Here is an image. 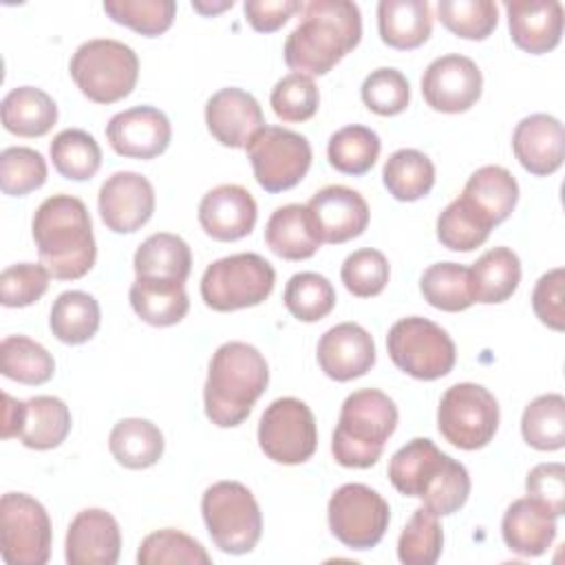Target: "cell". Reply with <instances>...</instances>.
I'll use <instances>...</instances> for the list:
<instances>
[{"instance_id": "38", "label": "cell", "mask_w": 565, "mask_h": 565, "mask_svg": "<svg viewBox=\"0 0 565 565\" xmlns=\"http://www.w3.org/2000/svg\"><path fill=\"white\" fill-rule=\"evenodd\" d=\"M0 371L13 382L38 386L53 377L55 360L40 342L26 335H7L0 342Z\"/></svg>"}, {"instance_id": "33", "label": "cell", "mask_w": 565, "mask_h": 565, "mask_svg": "<svg viewBox=\"0 0 565 565\" xmlns=\"http://www.w3.org/2000/svg\"><path fill=\"white\" fill-rule=\"evenodd\" d=\"M163 433L148 419L126 417L117 422L108 437L110 455L130 470L154 466L163 455Z\"/></svg>"}, {"instance_id": "54", "label": "cell", "mask_w": 565, "mask_h": 565, "mask_svg": "<svg viewBox=\"0 0 565 565\" xmlns=\"http://www.w3.org/2000/svg\"><path fill=\"white\" fill-rule=\"evenodd\" d=\"M525 490L558 519L565 512V466L558 461L534 466L527 472Z\"/></svg>"}, {"instance_id": "57", "label": "cell", "mask_w": 565, "mask_h": 565, "mask_svg": "<svg viewBox=\"0 0 565 565\" xmlns=\"http://www.w3.org/2000/svg\"><path fill=\"white\" fill-rule=\"evenodd\" d=\"M192 7H194L199 13H203V15H214V13H221V11H225V9H232V7H234V0H223V2H218V4L196 0V2H192Z\"/></svg>"}, {"instance_id": "10", "label": "cell", "mask_w": 565, "mask_h": 565, "mask_svg": "<svg viewBox=\"0 0 565 565\" xmlns=\"http://www.w3.org/2000/svg\"><path fill=\"white\" fill-rule=\"evenodd\" d=\"M437 428L452 446L461 450H479L497 435L499 402L481 384H452L439 399Z\"/></svg>"}, {"instance_id": "8", "label": "cell", "mask_w": 565, "mask_h": 565, "mask_svg": "<svg viewBox=\"0 0 565 565\" xmlns=\"http://www.w3.org/2000/svg\"><path fill=\"white\" fill-rule=\"evenodd\" d=\"M276 271L260 254H232L207 265L201 278V298L214 311L256 307L269 298Z\"/></svg>"}, {"instance_id": "22", "label": "cell", "mask_w": 565, "mask_h": 565, "mask_svg": "<svg viewBox=\"0 0 565 565\" xmlns=\"http://www.w3.org/2000/svg\"><path fill=\"white\" fill-rule=\"evenodd\" d=\"M258 218V207L249 190L236 183H223L203 194L199 203V223L214 241H238L247 236Z\"/></svg>"}, {"instance_id": "28", "label": "cell", "mask_w": 565, "mask_h": 565, "mask_svg": "<svg viewBox=\"0 0 565 565\" xmlns=\"http://www.w3.org/2000/svg\"><path fill=\"white\" fill-rule=\"evenodd\" d=\"M377 31L391 49L422 46L433 31L430 4L426 0H382L377 4Z\"/></svg>"}, {"instance_id": "1", "label": "cell", "mask_w": 565, "mask_h": 565, "mask_svg": "<svg viewBox=\"0 0 565 565\" xmlns=\"http://www.w3.org/2000/svg\"><path fill=\"white\" fill-rule=\"evenodd\" d=\"M360 7L349 0H311L300 9V20L285 42V64L300 75L329 73L360 44Z\"/></svg>"}, {"instance_id": "47", "label": "cell", "mask_w": 565, "mask_h": 565, "mask_svg": "<svg viewBox=\"0 0 565 565\" xmlns=\"http://www.w3.org/2000/svg\"><path fill=\"white\" fill-rule=\"evenodd\" d=\"M46 181L44 157L26 146H11L0 152V188L9 196H24Z\"/></svg>"}, {"instance_id": "2", "label": "cell", "mask_w": 565, "mask_h": 565, "mask_svg": "<svg viewBox=\"0 0 565 565\" xmlns=\"http://www.w3.org/2000/svg\"><path fill=\"white\" fill-rule=\"evenodd\" d=\"M33 241L42 265L57 280L86 276L97 258L90 214L82 199L53 194L33 214Z\"/></svg>"}, {"instance_id": "55", "label": "cell", "mask_w": 565, "mask_h": 565, "mask_svg": "<svg viewBox=\"0 0 565 565\" xmlns=\"http://www.w3.org/2000/svg\"><path fill=\"white\" fill-rule=\"evenodd\" d=\"M300 9H302V2L298 0H247L243 4L247 22L258 33L278 31Z\"/></svg>"}, {"instance_id": "45", "label": "cell", "mask_w": 565, "mask_h": 565, "mask_svg": "<svg viewBox=\"0 0 565 565\" xmlns=\"http://www.w3.org/2000/svg\"><path fill=\"white\" fill-rule=\"evenodd\" d=\"M106 15L146 38H157L172 26L177 4L172 0H106Z\"/></svg>"}, {"instance_id": "36", "label": "cell", "mask_w": 565, "mask_h": 565, "mask_svg": "<svg viewBox=\"0 0 565 565\" xmlns=\"http://www.w3.org/2000/svg\"><path fill=\"white\" fill-rule=\"evenodd\" d=\"M382 181L388 194H393V199L411 203L426 196L433 190L435 166L424 152L415 148H402L386 159Z\"/></svg>"}, {"instance_id": "46", "label": "cell", "mask_w": 565, "mask_h": 565, "mask_svg": "<svg viewBox=\"0 0 565 565\" xmlns=\"http://www.w3.org/2000/svg\"><path fill=\"white\" fill-rule=\"evenodd\" d=\"M441 24L463 40H486L499 22V9L490 0H439Z\"/></svg>"}, {"instance_id": "25", "label": "cell", "mask_w": 565, "mask_h": 565, "mask_svg": "<svg viewBox=\"0 0 565 565\" xmlns=\"http://www.w3.org/2000/svg\"><path fill=\"white\" fill-rule=\"evenodd\" d=\"M459 199L488 227H494L514 212L519 183L503 166H483L468 177Z\"/></svg>"}, {"instance_id": "34", "label": "cell", "mask_w": 565, "mask_h": 565, "mask_svg": "<svg viewBox=\"0 0 565 565\" xmlns=\"http://www.w3.org/2000/svg\"><path fill=\"white\" fill-rule=\"evenodd\" d=\"M71 433V411L53 395H35L24 402L20 441L33 450L57 448Z\"/></svg>"}, {"instance_id": "24", "label": "cell", "mask_w": 565, "mask_h": 565, "mask_svg": "<svg viewBox=\"0 0 565 565\" xmlns=\"http://www.w3.org/2000/svg\"><path fill=\"white\" fill-rule=\"evenodd\" d=\"M512 42L532 55H543L558 46L563 35V4L556 0H512L505 2Z\"/></svg>"}, {"instance_id": "3", "label": "cell", "mask_w": 565, "mask_h": 565, "mask_svg": "<svg viewBox=\"0 0 565 565\" xmlns=\"http://www.w3.org/2000/svg\"><path fill=\"white\" fill-rule=\"evenodd\" d=\"M388 479L397 492L422 499L437 516L457 512L470 494L466 466L441 452L426 437L411 439L391 457Z\"/></svg>"}, {"instance_id": "56", "label": "cell", "mask_w": 565, "mask_h": 565, "mask_svg": "<svg viewBox=\"0 0 565 565\" xmlns=\"http://www.w3.org/2000/svg\"><path fill=\"white\" fill-rule=\"evenodd\" d=\"M4 399V417H2V437H20L24 422V402L13 399L9 393H2Z\"/></svg>"}, {"instance_id": "50", "label": "cell", "mask_w": 565, "mask_h": 565, "mask_svg": "<svg viewBox=\"0 0 565 565\" xmlns=\"http://www.w3.org/2000/svg\"><path fill=\"white\" fill-rule=\"evenodd\" d=\"M269 102L278 119L287 124H296V121H307L318 113L320 93L313 77L289 73L276 82V86L271 88Z\"/></svg>"}, {"instance_id": "27", "label": "cell", "mask_w": 565, "mask_h": 565, "mask_svg": "<svg viewBox=\"0 0 565 565\" xmlns=\"http://www.w3.org/2000/svg\"><path fill=\"white\" fill-rule=\"evenodd\" d=\"M265 243L285 260L311 258L322 245L307 205L300 203L280 205L271 212L265 225Z\"/></svg>"}, {"instance_id": "23", "label": "cell", "mask_w": 565, "mask_h": 565, "mask_svg": "<svg viewBox=\"0 0 565 565\" xmlns=\"http://www.w3.org/2000/svg\"><path fill=\"white\" fill-rule=\"evenodd\" d=\"M512 150L519 163L534 177L554 174L565 157L563 124L547 115L534 113L523 117L512 132Z\"/></svg>"}, {"instance_id": "4", "label": "cell", "mask_w": 565, "mask_h": 565, "mask_svg": "<svg viewBox=\"0 0 565 565\" xmlns=\"http://www.w3.org/2000/svg\"><path fill=\"white\" fill-rule=\"evenodd\" d=\"M267 384L269 366L256 347L236 340L221 344L210 360L203 386L207 419L218 428L243 424Z\"/></svg>"}, {"instance_id": "15", "label": "cell", "mask_w": 565, "mask_h": 565, "mask_svg": "<svg viewBox=\"0 0 565 565\" xmlns=\"http://www.w3.org/2000/svg\"><path fill=\"white\" fill-rule=\"evenodd\" d=\"M483 88L479 66L459 53H448L433 60L422 75V95L433 110L466 113L470 110Z\"/></svg>"}, {"instance_id": "12", "label": "cell", "mask_w": 565, "mask_h": 565, "mask_svg": "<svg viewBox=\"0 0 565 565\" xmlns=\"http://www.w3.org/2000/svg\"><path fill=\"white\" fill-rule=\"evenodd\" d=\"M245 150L258 185L271 194L298 185L311 166L307 137L280 126L260 128Z\"/></svg>"}, {"instance_id": "31", "label": "cell", "mask_w": 565, "mask_h": 565, "mask_svg": "<svg viewBox=\"0 0 565 565\" xmlns=\"http://www.w3.org/2000/svg\"><path fill=\"white\" fill-rule=\"evenodd\" d=\"M2 126L18 137H42L57 121V106L49 93L35 86L11 88L0 106Z\"/></svg>"}, {"instance_id": "41", "label": "cell", "mask_w": 565, "mask_h": 565, "mask_svg": "<svg viewBox=\"0 0 565 565\" xmlns=\"http://www.w3.org/2000/svg\"><path fill=\"white\" fill-rule=\"evenodd\" d=\"M521 433L536 450H561L565 446V397L561 393L534 397L523 411Z\"/></svg>"}, {"instance_id": "48", "label": "cell", "mask_w": 565, "mask_h": 565, "mask_svg": "<svg viewBox=\"0 0 565 565\" xmlns=\"http://www.w3.org/2000/svg\"><path fill=\"white\" fill-rule=\"evenodd\" d=\"M490 230L492 227H488L470 207H466L459 196L437 216V238L452 252H472L481 247L488 241Z\"/></svg>"}, {"instance_id": "43", "label": "cell", "mask_w": 565, "mask_h": 565, "mask_svg": "<svg viewBox=\"0 0 565 565\" xmlns=\"http://www.w3.org/2000/svg\"><path fill=\"white\" fill-rule=\"evenodd\" d=\"M441 545L444 532L439 516L426 505H419L399 534L397 558L404 565H433L441 554Z\"/></svg>"}, {"instance_id": "52", "label": "cell", "mask_w": 565, "mask_h": 565, "mask_svg": "<svg viewBox=\"0 0 565 565\" xmlns=\"http://www.w3.org/2000/svg\"><path fill=\"white\" fill-rule=\"evenodd\" d=\"M49 269L35 263H15L0 274V302L4 307H29L49 289Z\"/></svg>"}, {"instance_id": "35", "label": "cell", "mask_w": 565, "mask_h": 565, "mask_svg": "<svg viewBox=\"0 0 565 565\" xmlns=\"http://www.w3.org/2000/svg\"><path fill=\"white\" fill-rule=\"evenodd\" d=\"M99 302L86 291H64L55 298L49 316L53 335L64 344H84L99 329Z\"/></svg>"}, {"instance_id": "49", "label": "cell", "mask_w": 565, "mask_h": 565, "mask_svg": "<svg viewBox=\"0 0 565 565\" xmlns=\"http://www.w3.org/2000/svg\"><path fill=\"white\" fill-rule=\"evenodd\" d=\"M360 93L364 106L380 117H393L404 113L411 99L408 79L402 71L388 66L371 71L362 82Z\"/></svg>"}, {"instance_id": "32", "label": "cell", "mask_w": 565, "mask_h": 565, "mask_svg": "<svg viewBox=\"0 0 565 565\" xmlns=\"http://www.w3.org/2000/svg\"><path fill=\"white\" fill-rule=\"evenodd\" d=\"M475 302H505L521 282V260L510 247H492L470 267Z\"/></svg>"}, {"instance_id": "9", "label": "cell", "mask_w": 565, "mask_h": 565, "mask_svg": "<svg viewBox=\"0 0 565 565\" xmlns=\"http://www.w3.org/2000/svg\"><path fill=\"white\" fill-rule=\"evenodd\" d=\"M386 349L399 371L424 382L448 375L457 360V349L448 331L422 316L397 320L388 329Z\"/></svg>"}, {"instance_id": "13", "label": "cell", "mask_w": 565, "mask_h": 565, "mask_svg": "<svg viewBox=\"0 0 565 565\" xmlns=\"http://www.w3.org/2000/svg\"><path fill=\"white\" fill-rule=\"evenodd\" d=\"M331 534L351 550L375 547L391 519V508L386 499L364 483L340 486L327 508Z\"/></svg>"}, {"instance_id": "51", "label": "cell", "mask_w": 565, "mask_h": 565, "mask_svg": "<svg viewBox=\"0 0 565 565\" xmlns=\"http://www.w3.org/2000/svg\"><path fill=\"white\" fill-rule=\"evenodd\" d=\"M388 260L382 252L364 247L349 254L342 263L340 278L355 298H373L384 291L388 282Z\"/></svg>"}, {"instance_id": "44", "label": "cell", "mask_w": 565, "mask_h": 565, "mask_svg": "<svg viewBox=\"0 0 565 565\" xmlns=\"http://www.w3.org/2000/svg\"><path fill=\"white\" fill-rule=\"evenodd\" d=\"M139 565H172V563H185V565H210L212 558L205 552V547L188 536L181 530L163 527L152 534H148L137 552Z\"/></svg>"}, {"instance_id": "40", "label": "cell", "mask_w": 565, "mask_h": 565, "mask_svg": "<svg viewBox=\"0 0 565 565\" xmlns=\"http://www.w3.org/2000/svg\"><path fill=\"white\" fill-rule=\"evenodd\" d=\"M53 168L71 181L93 179L102 166V148L95 137L82 128L57 132L49 146Z\"/></svg>"}, {"instance_id": "21", "label": "cell", "mask_w": 565, "mask_h": 565, "mask_svg": "<svg viewBox=\"0 0 565 565\" xmlns=\"http://www.w3.org/2000/svg\"><path fill=\"white\" fill-rule=\"evenodd\" d=\"M205 124L221 146L247 148L252 137L265 128V117L252 93L227 86L207 99Z\"/></svg>"}, {"instance_id": "53", "label": "cell", "mask_w": 565, "mask_h": 565, "mask_svg": "<svg viewBox=\"0 0 565 565\" xmlns=\"http://www.w3.org/2000/svg\"><path fill=\"white\" fill-rule=\"evenodd\" d=\"M532 309L536 318L554 329H565V269L556 267L543 274L532 291Z\"/></svg>"}, {"instance_id": "11", "label": "cell", "mask_w": 565, "mask_h": 565, "mask_svg": "<svg viewBox=\"0 0 565 565\" xmlns=\"http://www.w3.org/2000/svg\"><path fill=\"white\" fill-rule=\"evenodd\" d=\"M51 519L44 505L24 494L0 499V552L9 565H44L51 556Z\"/></svg>"}, {"instance_id": "20", "label": "cell", "mask_w": 565, "mask_h": 565, "mask_svg": "<svg viewBox=\"0 0 565 565\" xmlns=\"http://www.w3.org/2000/svg\"><path fill=\"white\" fill-rule=\"evenodd\" d=\"M121 552L117 519L102 508H86L68 525L64 556L68 565H115Z\"/></svg>"}, {"instance_id": "18", "label": "cell", "mask_w": 565, "mask_h": 565, "mask_svg": "<svg viewBox=\"0 0 565 565\" xmlns=\"http://www.w3.org/2000/svg\"><path fill=\"white\" fill-rule=\"evenodd\" d=\"M307 210L320 241L331 245L358 238L371 218L364 196L347 185H327L318 190L309 199Z\"/></svg>"}, {"instance_id": "42", "label": "cell", "mask_w": 565, "mask_h": 565, "mask_svg": "<svg viewBox=\"0 0 565 565\" xmlns=\"http://www.w3.org/2000/svg\"><path fill=\"white\" fill-rule=\"evenodd\" d=\"M285 307L300 322H318L335 307V289L322 274H294L285 287Z\"/></svg>"}, {"instance_id": "19", "label": "cell", "mask_w": 565, "mask_h": 565, "mask_svg": "<svg viewBox=\"0 0 565 565\" xmlns=\"http://www.w3.org/2000/svg\"><path fill=\"white\" fill-rule=\"evenodd\" d=\"M322 373L335 382L366 375L375 364V342L358 322H340L322 333L316 349Z\"/></svg>"}, {"instance_id": "7", "label": "cell", "mask_w": 565, "mask_h": 565, "mask_svg": "<svg viewBox=\"0 0 565 565\" xmlns=\"http://www.w3.org/2000/svg\"><path fill=\"white\" fill-rule=\"evenodd\" d=\"M201 512L214 545L225 554H247L263 532V514L252 490L238 481H216L201 497Z\"/></svg>"}, {"instance_id": "6", "label": "cell", "mask_w": 565, "mask_h": 565, "mask_svg": "<svg viewBox=\"0 0 565 565\" xmlns=\"http://www.w3.org/2000/svg\"><path fill=\"white\" fill-rule=\"evenodd\" d=\"M68 71L84 97L95 104H115L132 93L139 57L119 40L95 38L77 46Z\"/></svg>"}, {"instance_id": "26", "label": "cell", "mask_w": 565, "mask_h": 565, "mask_svg": "<svg viewBox=\"0 0 565 565\" xmlns=\"http://www.w3.org/2000/svg\"><path fill=\"white\" fill-rule=\"evenodd\" d=\"M501 534L514 554L541 556L556 539V516L536 499L523 497L508 505Z\"/></svg>"}, {"instance_id": "30", "label": "cell", "mask_w": 565, "mask_h": 565, "mask_svg": "<svg viewBox=\"0 0 565 565\" xmlns=\"http://www.w3.org/2000/svg\"><path fill=\"white\" fill-rule=\"evenodd\" d=\"M128 298L135 313L152 327H172L181 322L190 309L185 282L174 280L135 278Z\"/></svg>"}, {"instance_id": "5", "label": "cell", "mask_w": 565, "mask_h": 565, "mask_svg": "<svg viewBox=\"0 0 565 565\" xmlns=\"http://www.w3.org/2000/svg\"><path fill=\"white\" fill-rule=\"evenodd\" d=\"M397 428L395 402L377 388L353 391L340 408L331 455L344 468H371Z\"/></svg>"}, {"instance_id": "39", "label": "cell", "mask_w": 565, "mask_h": 565, "mask_svg": "<svg viewBox=\"0 0 565 565\" xmlns=\"http://www.w3.org/2000/svg\"><path fill=\"white\" fill-rule=\"evenodd\" d=\"M380 150H382V141L377 132L360 124H351L335 130L327 143L329 163L338 172L353 174V177L366 174L375 166Z\"/></svg>"}, {"instance_id": "29", "label": "cell", "mask_w": 565, "mask_h": 565, "mask_svg": "<svg viewBox=\"0 0 565 565\" xmlns=\"http://www.w3.org/2000/svg\"><path fill=\"white\" fill-rule=\"evenodd\" d=\"M132 267L137 278L185 282L192 269V252L181 236L157 232L137 247Z\"/></svg>"}, {"instance_id": "37", "label": "cell", "mask_w": 565, "mask_h": 565, "mask_svg": "<svg viewBox=\"0 0 565 565\" xmlns=\"http://www.w3.org/2000/svg\"><path fill=\"white\" fill-rule=\"evenodd\" d=\"M419 291L424 300L441 311H463L475 302L470 267L459 263H435L419 280Z\"/></svg>"}, {"instance_id": "14", "label": "cell", "mask_w": 565, "mask_h": 565, "mask_svg": "<svg viewBox=\"0 0 565 565\" xmlns=\"http://www.w3.org/2000/svg\"><path fill=\"white\" fill-rule=\"evenodd\" d=\"M258 444L276 463H305L318 446V428L311 408L298 397L274 399L260 415Z\"/></svg>"}, {"instance_id": "16", "label": "cell", "mask_w": 565, "mask_h": 565, "mask_svg": "<svg viewBox=\"0 0 565 565\" xmlns=\"http://www.w3.org/2000/svg\"><path fill=\"white\" fill-rule=\"evenodd\" d=\"M152 183L132 170L110 174L97 194V207L104 225L117 234H132L143 227L154 212Z\"/></svg>"}, {"instance_id": "17", "label": "cell", "mask_w": 565, "mask_h": 565, "mask_svg": "<svg viewBox=\"0 0 565 565\" xmlns=\"http://www.w3.org/2000/svg\"><path fill=\"white\" fill-rule=\"evenodd\" d=\"M106 139L121 157L154 159L170 146L172 126L159 108L135 106L110 117L106 124Z\"/></svg>"}]
</instances>
